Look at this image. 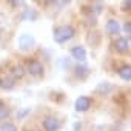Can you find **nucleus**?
Instances as JSON below:
<instances>
[{"instance_id":"obj_10","label":"nucleus","mask_w":131,"mask_h":131,"mask_svg":"<svg viewBox=\"0 0 131 131\" xmlns=\"http://www.w3.org/2000/svg\"><path fill=\"white\" fill-rule=\"evenodd\" d=\"M117 73L123 80H131V65H123V67L119 68Z\"/></svg>"},{"instance_id":"obj_20","label":"nucleus","mask_w":131,"mask_h":131,"mask_svg":"<svg viewBox=\"0 0 131 131\" xmlns=\"http://www.w3.org/2000/svg\"><path fill=\"white\" fill-rule=\"evenodd\" d=\"M57 2H59V0H45V3H46V5H56Z\"/></svg>"},{"instance_id":"obj_3","label":"nucleus","mask_w":131,"mask_h":131,"mask_svg":"<svg viewBox=\"0 0 131 131\" xmlns=\"http://www.w3.org/2000/svg\"><path fill=\"white\" fill-rule=\"evenodd\" d=\"M16 80L17 79L14 77V74L11 73V70L0 73V88H3V90H13L16 86Z\"/></svg>"},{"instance_id":"obj_11","label":"nucleus","mask_w":131,"mask_h":131,"mask_svg":"<svg viewBox=\"0 0 131 131\" xmlns=\"http://www.w3.org/2000/svg\"><path fill=\"white\" fill-rule=\"evenodd\" d=\"M8 117H9V108L3 100H0V122L6 120Z\"/></svg>"},{"instance_id":"obj_2","label":"nucleus","mask_w":131,"mask_h":131,"mask_svg":"<svg viewBox=\"0 0 131 131\" xmlns=\"http://www.w3.org/2000/svg\"><path fill=\"white\" fill-rule=\"evenodd\" d=\"M25 71H26L29 76H32V77H40V76L43 74L45 68H43V65H42L39 60H36V59H29V60L26 62Z\"/></svg>"},{"instance_id":"obj_21","label":"nucleus","mask_w":131,"mask_h":131,"mask_svg":"<svg viewBox=\"0 0 131 131\" xmlns=\"http://www.w3.org/2000/svg\"><path fill=\"white\" fill-rule=\"evenodd\" d=\"M3 20H5V17H3V14H0V26H2V23H3Z\"/></svg>"},{"instance_id":"obj_7","label":"nucleus","mask_w":131,"mask_h":131,"mask_svg":"<svg viewBox=\"0 0 131 131\" xmlns=\"http://www.w3.org/2000/svg\"><path fill=\"white\" fill-rule=\"evenodd\" d=\"M114 49L120 54H125L129 51V45H128V40L123 39V37H117L116 42H114Z\"/></svg>"},{"instance_id":"obj_8","label":"nucleus","mask_w":131,"mask_h":131,"mask_svg":"<svg viewBox=\"0 0 131 131\" xmlns=\"http://www.w3.org/2000/svg\"><path fill=\"white\" fill-rule=\"evenodd\" d=\"M106 32L110 34V36H117L119 32H120V25H119V22L117 20H108V23H106Z\"/></svg>"},{"instance_id":"obj_6","label":"nucleus","mask_w":131,"mask_h":131,"mask_svg":"<svg viewBox=\"0 0 131 131\" xmlns=\"http://www.w3.org/2000/svg\"><path fill=\"white\" fill-rule=\"evenodd\" d=\"M90 106H91V99L86 97V96H80V97L76 100V111H79V113L88 111Z\"/></svg>"},{"instance_id":"obj_13","label":"nucleus","mask_w":131,"mask_h":131,"mask_svg":"<svg viewBox=\"0 0 131 131\" xmlns=\"http://www.w3.org/2000/svg\"><path fill=\"white\" fill-rule=\"evenodd\" d=\"M111 88H113V86H111L110 83H106V82H105V83H100V85L96 88V93H99V94H103V96H105L106 93H110V91H111Z\"/></svg>"},{"instance_id":"obj_18","label":"nucleus","mask_w":131,"mask_h":131,"mask_svg":"<svg viewBox=\"0 0 131 131\" xmlns=\"http://www.w3.org/2000/svg\"><path fill=\"white\" fill-rule=\"evenodd\" d=\"M122 9H125V11H129V9H131V0H123Z\"/></svg>"},{"instance_id":"obj_1","label":"nucleus","mask_w":131,"mask_h":131,"mask_svg":"<svg viewBox=\"0 0 131 131\" xmlns=\"http://www.w3.org/2000/svg\"><path fill=\"white\" fill-rule=\"evenodd\" d=\"M74 28L71 25H63V26H59L56 28L54 31V40L57 43H65V42H68L74 37Z\"/></svg>"},{"instance_id":"obj_14","label":"nucleus","mask_w":131,"mask_h":131,"mask_svg":"<svg viewBox=\"0 0 131 131\" xmlns=\"http://www.w3.org/2000/svg\"><path fill=\"white\" fill-rule=\"evenodd\" d=\"M76 71H77L76 74H77L80 79H85V77L88 76V68H85V67H77V68H76Z\"/></svg>"},{"instance_id":"obj_5","label":"nucleus","mask_w":131,"mask_h":131,"mask_svg":"<svg viewBox=\"0 0 131 131\" xmlns=\"http://www.w3.org/2000/svg\"><path fill=\"white\" fill-rule=\"evenodd\" d=\"M34 43H36V40H34V37L29 36V34H22V36L19 37V48L23 49V51L31 49V48L34 46Z\"/></svg>"},{"instance_id":"obj_12","label":"nucleus","mask_w":131,"mask_h":131,"mask_svg":"<svg viewBox=\"0 0 131 131\" xmlns=\"http://www.w3.org/2000/svg\"><path fill=\"white\" fill-rule=\"evenodd\" d=\"M11 73L14 74L16 79H22L25 76V68H23V65H16V67L11 68Z\"/></svg>"},{"instance_id":"obj_9","label":"nucleus","mask_w":131,"mask_h":131,"mask_svg":"<svg viewBox=\"0 0 131 131\" xmlns=\"http://www.w3.org/2000/svg\"><path fill=\"white\" fill-rule=\"evenodd\" d=\"M71 54H73V57H74L77 62H83V60L86 59V51H85L83 46H74V48L71 49Z\"/></svg>"},{"instance_id":"obj_19","label":"nucleus","mask_w":131,"mask_h":131,"mask_svg":"<svg viewBox=\"0 0 131 131\" xmlns=\"http://www.w3.org/2000/svg\"><path fill=\"white\" fill-rule=\"evenodd\" d=\"M9 2H11V5L19 6V5H22V3H23V0H9Z\"/></svg>"},{"instance_id":"obj_16","label":"nucleus","mask_w":131,"mask_h":131,"mask_svg":"<svg viewBox=\"0 0 131 131\" xmlns=\"http://www.w3.org/2000/svg\"><path fill=\"white\" fill-rule=\"evenodd\" d=\"M23 17H26V19H31V20H34V19H37V13H34V11H29V9H26L25 11V16Z\"/></svg>"},{"instance_id":"obj_17","label":"nucleus","mask_w":131,"mask_h":131,"mask_svg":"<svg viewBox=\"0 0 131 131\" xmlns=\"http://www.w3.org/2000/svg\"><path fill=\"white\" fill-rule=\"evenodd\" d=\"M123 31H125V34L131 39V22H126L125 23V26H123Z\"/></svg>"},{"instance_id":"obj_15","label":"nucleus","mask_w":131,"mask_h":131,"mask_svg":"<svg viewBox=\"0 0 131 131\" xmlns=\"http://www.w3.org/2000/svg\"><path fill=\"white\" fill-rule=\"evenodd\" d=\"M0 131H17V128L13 123H3L0 126Z\"/></svg>"},{"instance_id":"obj_4","label":"nucleus","mask_w":131,"mask_h":131,"mask_svg":"<svg viewBox=\"0 0 131 131\" xmlns=\"http://www.w3.org/2000/svg\"><path fill=\"white\" fill-rule=\"evenodd\" d=\"M43 128H45V131H59L62 128V122L57 117L49 116L43 120Z\"/></svg>"}]
</instances>
